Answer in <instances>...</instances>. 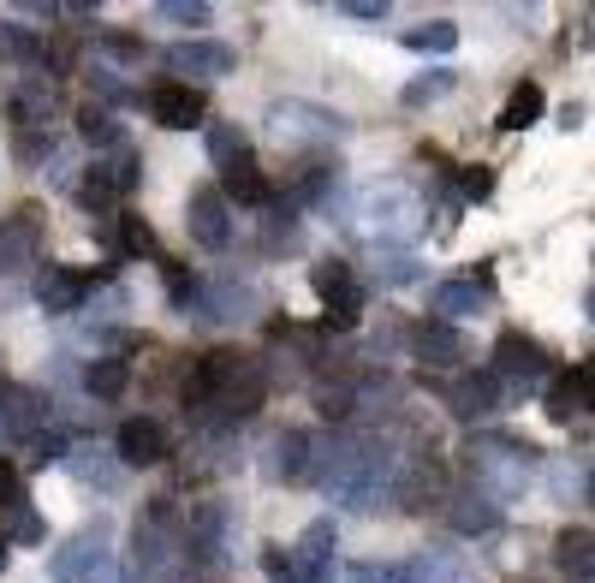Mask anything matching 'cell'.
<instances>
[{
    "mask_svg": "<svg viewBox=\"0 0 595 583\" xmlns=\"http://www.w3.org/2000/svg\"><path fill=\"white\" fill-rule=\"evenodd\" d=\"M244 143H251V138H244V125H232V120H214V125H209V155H214L221 167L244 162Z\"/></svg>",
    "mask_w": 595,
    "mask_h": 583,
    "instance_id": "cell-22",
    "label": "cell"
},
{
    "mask_svg": "<svg viewBox=\"0 0 595 583\" xmlns=\"http://www.w3.org/2000/svg\"><path fill=\"white\" fill-rule=\"evenodd\" d=\"M495 375H513V382H542V375H548V352L530 340V333H500V340H495Z\"/></svg>",
    "mask_w": 595,
    "mask_h": 583,
    "instance_id": "cell-4",
    "label": "cell"
},
{
    "mask_svg": "<svg viewBox=\"0 0 595 583\" xmlns=\"http://www.w3.org/2000/svg\"><path fill=\"white\" fill-rule=\"evenodd\" d=\"M162 268H167V298H173V304H191V298H197V280H191V274H185L179 262H162Z\"/></svg>",
    "mask_w": 595,
    "mask_h": 583,
    "instance_id": "cell-30",
    "label": "cell"
},
{
    "mask_svg": "<svg viewBox=\"0 0 595 583\" xmlns=\"http://www.w3.org/2000/svg\"><path fill=\"white\" fill-rule=\"evenodd\" d=\"M162 12L173 24H209V7H202V0H167Z\"/></svg>",
    "mask_w": 595,
    "mask_h": 583,
    "instance_id": "cell-32",
    "label": "cell"
},
{
    "mask_svg": "<svg viewBox=\"0 0 595 583\" xmlns=\"http://www.w3.org/2000/svg\"><path fill=\"white\" fill-rule=\"evenodd\" d=\"M101 536H108V524H96V530L71 536V542H66V548L48 560V578H54V583H78V578L90 572L96 560H101Z\"/></svg>",
    "mask_w": 595,
    "mask_h": 583,
    "instance_id": "cell-10",
    "label": "cell"
},
{
    "mask_svg": "<svg viewBox=\"0 0 595 583\" xmlns=\"http://www.w3.org/2000/svg\"><path fill=\"white\" fill-rule=\"evenodd\" d=\"M120 251L125 256H155L162 244H155V227L143 221V215H120Z\"/></svg>",
    "mask_w": 595,
    "mask_h": 583,
    "instance_id": "cell-24",
    "label": "cell"
},
{
    "mask_svg": "<svg viewBox=\"0 0 595 583\" xmlns=\"http://www.w3.org/2000/svg\"><path fill=\"white\" fill-rule=\"evenodd\" d=\"M84 292H90V274L66 268V262H48V268L36 274V304H42L48 316L78 310V304H84Z\"/></svg>",
    "mask_w": 595,
    "mask_h": 583,
    "instance_id": "cell-3",
    "label": "cell"
},
{
    "mask_svg": "<svg viewBox=\"0 0 595 583\" xmlns=\"http://www.w3.org/2000/svg\"><path fill=\"white\" fill-rule=\"evenodd\" d=\"M232 61L239 54L221 48V42H179V48H167V72H191V78H221V72H232Z\"/></svg>",
    "mask_w": 595,
    "mask_h": 583,
    "instance_id": "cell-7",
    "label": "cell"
},
{
    "mask_svg": "<svg viewBox=\"0 0 595 583\" xmlns=\"http://www.w3.org/2000/svg\"><path fill=\"white\" fill-rule=\"evenodd\" d=\"M554 560H560V572H565V578H577V583L590 578V530H584V524H577V530H560Z\"/></svg>",
    "mask_w": 595,
    "mask_h": 583,
    "instance_id": "cell-18",
    "label": "cell"
},
{
    "mask_svg": "<svg viewBox=\"0 0 595 583\" xmlns=\"http://www.w3.org/2000/svg\"><path fill=\"white\" fill-rule=\"evenodd\" d=\"M7 560H12V553H7V542H0V572H7Z\"/></svg>",
    "mask_w": 595,
    "mask_h": 583,
    "instance_id": "cell-39",
    "label": "cell"
},
{
    "mask_svg": "<svg viewBox=\"0 0 595 583\" xmlns=\"http://www.w3.org/2000/svg\"><path fill=\"white\" fill-rule=\"evenodd\" d=\"M185 227L202 251H227L232 244V227H227V202L221 191H191V209H185Z\"/></svg>",
    "mask_w": 595,
    "mask_h": 583,
    "instance_id": "cell-5",
    "label": "cell"
},
{
    "mask_svg": "<svg viewBox=\"0 0 595 583\" xmlns=\"http://www.w3.org/2000/svg\"><path fill=\"white\" fill-rule=\"evenodd\" d=\"M488 191H495V167H459V197H471V202H483Z\"/></svg>",
    "mask_w": 595,
    "mask_h": 583,
    "instance_id": "cell-27",
    "label": "cell"
},
{
    "mask_svg": "<svg viewBox=\"0 0 595 583\" xmlns=\"http://www.w3.org/2000/svg\"><path fill=\"white\" fill-rule=\"evenodd\" d=\"M453 84H459V72L434 66V72H423L417 84H405V90H399V101H405V108H429V101H441L447 90H453Z\"/></svg>",
    "mask_w": 595,
    "mask_h": 583,
    "instance_id": "cell-19",
    "label": "cell"
},
{
    "mask_svg": "<svg viewBox=\"0 0 595 583\" xmlns=\"http://www.w3.org/2000/svg\"><path fill=\"white\" fill-rule=\"evenodd\" d=\"M399 42H405L411 54H453V48H459V24L434 19V24H417V31H405Z\"/></svg>",
    "mask_w": 595,
    "mask_h": 583,
    "instance_id": "cell-17",
    "label": "cell"
},
{
    "mask_svg": "<svg viewBox=\"0 0 595 583\" xmlns=\"http://www.w3.org/2000/svg\"><path fill=\"white\" fill-rule=\"evenodd\" d=\"M453 524H459L464 536H471V530H495V524H500V506H495V501H483V494H476V501L464 494L459 513H453Z\"/></svg>",
    "mask_w": 595,
    "mask_h": 583,
    "instance_id": "cell-25",
    "label": "cell"
},
{
    "mask_svg": "<svg viewBox=\"0 0 595 583\" xmlns=\"http://www.w3.org/2000/svg\"><path fill=\"white\" fill-rule=\"evenodd\" d=\"M84 387H90L96 399H120V393L132 387V370H125V358H96L90 370H84Z\"/></svg>",
    "mask_w": 595,
    "mask_h": 583,
    "instance_id": "cell-15",
    "label": "cell"
},
{
    "mask_svg": "<svg viewBox=\"0 0 595 583\" xmlns=\"http://www.w3.org/2000/svg\"><path fill=\"white\" fill-rule=\"evenodd\" d=\"M590 363H577V370H565L548 382V399H542V411L554 417V422H572V417H584V405H590Z\"/></svg>",
    "mask_w": 595,
    "mask_h": 583,
    "instance_id": "cell-8",
    "label": "cell"
},
{
    "mask_svg": "<svg viewBox=\"0 0 595 583\" xmlns=\"http://www.w3.org/2000/svg\"><path fill=\"white\" fill-rule=\"evenodd\" d=\"M78 138H84V143H96V150H113V143H120V125H113V113H108V108L84 101V108H78Z\"/></svg>",
    "mask_w": 595,
    "mask_h": 583,
    "instance_id": "cell-20",
    "label": "cell"
},
{
    "mask_svg": "<svg viewBox=\"0 0 595 583\" xmlns=\"http://www.w3.org/2000/svg\"><path fill=\"white\" fill-rule=\"evenodd\" d=\"M577 125H584V101H565V108H560V131H577Z\"/></svg>",
    "mask_w": 595,
    "mask_h": 583,
    "instance_id": "cell-37",
    "label": "cell"
},
{
    "mask_svg": "<svg viewBox=\"0 0 595 583\" xmlns=\"http://www.w3.org/2000/svg\"><path fill=\"white\" fill-rule=\"evenodd\" d=\"M274 476H286V483H304L310 476V435H298V429H286L280 441H274Z\"/></svg>",
    "mask_w": 595,
    "mask_h": 583,
    "instance_id": "cell-14",
    "label": "cell"
},
{
    "mask_svg": "<svg viewBox=\"0 0 595 583\" xmlns=\"http://www.w3.org/2000/svg\"><path fill=\"white\" fill-rule=\"evenodd\" d=\"M7 513H12V518H7V530H0V542H7V548H12V542H24V548L48 542V530H42V518L31 513V506H7Z\"/></svg>",
    "mask_w": 595,
    "mask_h": 583,
    "instance_id": "cell-23",
    "label": "cell"
},
{
    "mask_svg": "<svg viewBox=\"0 0 595 583\" xmlns=\"http://www.w3.org/2000/svg\"><path fill=\"white\" fill-rule=\"evenodd\" d=\"M483 304H488V292L471 286V280H453V286H434L429 292L434 322H447V328H453V316H471V310H483Z\"/></svg>",
    "mask_w": 595,
    "mask_h": 583,
    "instance_id": "cell-11",
    "label": "cell"
},
{
    "mask_svg": "<svg viewBox=\"0 0 595 583\" xmlns=\"http://www.w3.org/2000/svg\"><path fill=\"white\" fill-rule=\"evenodd\" d=\"M137 173H143V162H137V155L132 150H120V155H113V167H108V179H113V191H132V185H137Z\"/></svg>",
    "mask_w": 595,
    "mask_h": 583,
    "instance_id": "cell-29",
    "label": "cell"
},
{
    "mask_svg": "<svg viewBox=\"0 0 595 583\" xmlns=\"http://www.w3.org/2000/svg\"><path fill=\"white\" fill-rule=\"evenodd\" d=\"M150 113H155V125H167V131H197L209 120V101H202V90H191V84H162V90L150 96Z\"/></svg>",
    "mask_w": 595,
    "mask_h": 583,
    "instance_id": "cell-2",
    "label": "cell"
},
{
    "mask_svg": "<svg viewBox=\"0 0 595 583\" xmlns=\"http://www.w3.org/2000/svg\"><path fill=\"white\" fill-rule=\"evenodd\" d=\"M113 197H120V191H113V179H108V167H90V179H84L78 185V202H84V209H90V215H101V209H108V202Z\"/></svg>",
    "mask_w": 595,
    "mask_h": 583,
    "instance_id": "cell-26",
    "label": "cell"
},
{
    "mask_svg": "<svg viewBox=\"0 0 595 583\" xmlns=\"http://www.w3.org/2000/svg\"><path fill=\"white\" fill-rule=\"evenodd\" d=\"M221 202H244V209H263V202H274V185H268V173L244 155V162H232L221 173Z\"/></svg>",
    "mask_w": 595,
    "mask_h": 583,
    "instance_id": "cell-9",
    "label": "cell"
},
{
    "mask_svg": "<svg viewBox=\"0 0 595 583\" xmlns=\"http://www.w3.org/2000/svg\"><path fill=\"white\" fill-rule=\"evenodd\" d=\"M0 501L24 506V476H19V464H12V459H0Z\"/></svg>",
    "mask_w": 595,
    "mask_h": 583,
    "instance_id": "cell-31",
    "label": "cell"
},
{
    "mask_svg": "<svg viewBox=\"0 0 595 583\" xmlns=\"http://www.w3.org/2000/svg\"><path fill=\"white\" fill-rule=\"evenodd\" d=\"M316 405H322V417L333 422V417L352 411V393H345V387H340V393H328V387H322V393H316Z\"/></svg>",
    "mask_w": 595,
    "mask_h": 583,
    "instance_id": "cell-34",
    "label": "cell"
},
{
    "mask_svg": "<svg viewBox=\"0 0 595 583\" xmlns=\"http://www.w3.org/2000/svg\"><path fill=\"white\" fill-rule=\"evenodd\" d=\"M101 48H108L113 61H143V42H137V36H120V31L101 36Z\"/></svg>",
    "mask_w": 595,
    "mask_h": 583,
    "instance_id": "cell-33",
    "label": "cell"
},
{
    "mask_svg": "<svg viewBox=\"0 0 595 583\" xmlns=\"http://www.w3.org/2000/svg\"><path fill=\"white\" fill-rule=\"evenodd\" d=\"M310 286H316V298H322V304H333L340 292L357 286V280H352V262H345V256H322V262L310 268Z\"/></svg>",
    "mask_w": 595,
    "mask_h": 583,
    "instance_id": "cell-16",
    "label": "cell"
},
{
    "mask_svg": "<svg viewBox=\"0 0 595 583\" xmlns=\"http://www.w3.org/2000/svg\"><path fill=\"white\" fill-rule=\"evenodd\" d=\"M542 108H548L542 84H536V78H525V84H518L513 96H506V108H500L495 131H525V125H536V120H542Z\"/></svg>",
    "mask_w": 595,
    "mask_h": 583,
    "instance_id": "cell-12",
    "label": "cell"
},
{
    "mask_svg": "<svg viewBox=\"0 0 595 583\" xmlns=\"http://www.w3.org/2000/svg\"><path fill=\"white\" fill-rule=\"evenodd\" d=\"M113 453H120V464H132V471H150V464H167L173 441L155 417H125L120 435H113Z\"/></svg>",
    "mask_w": 595,
    "mask_h": 583,
    "instance_id": "cell-1",
    "label": "cell"
},
{
    "mask_svg": "<svg viewBox=\"0 0 595 583\" xmlns=\"http://www.w3.org/2000/svg\"><path fill=\"white\" fill-rule=\"evenodd\" d=\"M411 345H417V358H423V363H434V370H459V363H471L464 333L447 328V322H423L411 333Z\"/></svg>",
    "mask_w": 595,
    "mask_h": 583,
    "instance_id": "cell-6",
    "label": "cell"
},
{
    "mask_svg": "<svg viewBox=\"0 0 595 583\" xmlns=\"http://www.w3.org/2000/svg\"><path fill=\"white\" fill-rule=\"evenodd\" d=\"M352 19H364V24H382L387 19V7H375V0H357V7H345Z\"/></svg>",
    "mask_w": 595,
    "mask_h": 583,
    "instance_id": "cell-36",
    "label": "cell"
},
{
    "mask_svg": "<svg viewBox=\"0 0 595 583\" xmlns=\"http://www.w3.org/2000/svg\"><path fill=\"white\" fill-rule=\"evenodd\" d=\"M387 280H394V286H405V280H417V262H411V256H399L394 268H387Z\"/></svg>",
    "mask_w": 595,
    "mask_h": 583,
    "instance_id": "cell-38",
    "label": "cell"
},
{
    "mask_svg": "<svg viewBox=\"0 0 595 583\" xmlns=\"http://www.w3.org/2000/svg\"><path fill=\"white\" fill-rule=\"evenodd\" d=\"M357 322H364V292H357V286L340 292V298L322 310V333H352Z\"/></svg>",
    "mask_w": 595,
    "mask_h": 583,
    "instance_id": "cell-21",
    "label": "cell"
},
{
    "mask_svg": "<svg viewBox=\"0 0 595 583\" xmlns=\"http://www.w3.org/2000/svg\"><path fill=\"white\" fill-rule=\"evenodd\" d=\"M500 405V375H464L453 387V411L459 417H488Z\"/></svg>",
    "mask_w": 595,
    "mask_h": 583,
    "instance_id": "cell-13",
    "label": "cell"
},
{
    "mask_svg": "<svg viewBox=\"0 0 595 583\" xmlns=\"http://www.w3.org/2000/svg\"><path fill=\"white\" fill-rule=\"evenodd\" d=\"M0 54H7V61H36L42 42H36V31H19V24H12V31H0Z\"/></svg>",
    "mask_w": 595,
    "mask_h": 583,
    "instance_id": "cell-28",
    "label": "cell"
},
{
    "mask_svg": "<svg viewBox=\"0 0 595 583\" xmlns=\"http://www.w3.org/2000/svg\"><path fill=\"white\" fill-rule=\"evenodd\" d=\"M263 565H268L274 578H286V572H293V553H286L280 542H268V548H263Z\"/></svg>",
    "mask_w": 595,
    "mask_h": 583,
    "instance_id": "cell-35",
    "label": "cell"
}]
</instances>
